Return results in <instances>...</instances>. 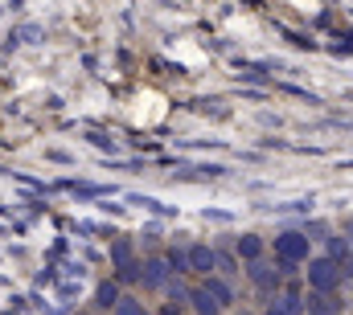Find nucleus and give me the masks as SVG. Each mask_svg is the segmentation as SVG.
I'll list each match as a JSON object with an SVG mask.
<instances>
[{
  "label": "nucleus",
  "mask_w": 353,
  "mask_h": 315,
  "mask_svg": "<svg viewBox=\"0 0 353 315\" xmlns=\"http://www.w3.org/2000/svg\"><path fill=\"white\" fill-rule=\"evenodd\" d=\"M345 279L353 283V250H350V258H345Z\"/></svg>",
  "instance_id": "20"
},
{
  "label": "nucleus",
  "mask_w": 353,
  "mask_h": 315,
  "mask_svg": "<svg viewBox=\"0 0 353 315\" xmlns=\"http://www.w3.org/2000/svg\"><path fill=\"white\" fill-rule=\"evenodd\" d=\"M205 287H210V295L222 303V312H226V307H234V287L226 283V274H205Z\"/></svg>",
  "instance_id": "11"
},
{
  "label": "nucleus",
  "mask_w": 353,
  "mask_h": 315,
  "mask_svg": "<svg viewBox=\"0 0 353 315\" xmlns=\"http://www.w3.org/2000/svg\"><path fill=\"white\" fill-rule=\"evenodd\" d=\"M123 299V291H119V279H103L99 287H94V307L99 312H115V303Z\"/></svg>",
  "instance_id": "9"
},
{
  "label": "nucleus",
  "mask_w": 353,
  "mask_h": 315,
  "mask_svg": "<svg viewBox=\"0 0 353 315\" xmlns=\"http://www.w3.org/2000/svg\"><path fill=\"white\" fill-rule=\"evenodd\" d=\"M263 315H304V299H300L296 283L283 287V295H271V303L263 307Z\"/></svg>",
  "instance_id": "7"
},
{
  "label": "nucleus",
  "mask_w": 353,
  "mask_h": 315,
  "mask_svg": "<svg viewBox=\"0 0 353 315\" xmlns=\"http://www.w3.org/2000/svg\"><path fill=\"white\" fill-rule=\"evenodd\" d=\"M17 37H21V41H29V45H33V41H37V37H41V25H25V29H21V33H17Z\"/></svg>",
  "instance_id": "18"
},
{
  "label": "nucleus",
  "mask_w": 353,
  "mask_h": 315,
  "mask_svg": "<svg viewBox=\"0 0 353 315\" xmlns=\"http://www.w3.org/2000/svg\"><path fill=\"white\" fill-rule=\"evenodd\" d=\"M165 258H169V262H173V270L176 274H189V250H169V254H165Z\"/></svg>",
  "instance_id": "15"
},
{
  "label": "nucleus",
  "mask_w": 353,
  "mask_h": 315,
  "mask_svg": "<svg viewBox=\"0 0 353 315\" xmlns=\"http://www.w3.org/2000/svg\"><path fill=\"white\" fill-rule=\"evenodd\" d=\"M140 283H144V291H169V283H173V262L161 258V254L144 258V266H140Z\"/></svg>",
  "instance_id": "5"
},
{
  "label": "nucleus",
  "mask_w": 353,
  "mask_h": 315,
  "mask_svg": "<svg viewBox=\"0 0 353 315\" xmlns=\"http://www.w3.org/2000/svg\"><path fill=\"white\" fill-rule=\"evenodd\" d=\"M234 250H239L243 262H255V258H263V237L259 234H243L239 241H234Z\"/></svg>",
  "instance_id": "12"
},
{
  "label": "nucleus",
  "mask_w": 353,
  "mask_h": 315,
  "mask_svg": "<svg viewBox=\"0 0 353 315\" xmlns=\"http://www.w3.org/2000/svg\"><path fill=\"white\" fill-rule=\"evenodd\" d=\"M304 312L308 315H345V299L337 291H312L304 299Z\"/></svg>",
  "instance_id": "6"
},
{
  "label": "nucleus",
  "mask_w": 353,
  "mask_h": 315,
  "mask_svg": "<svg viewBox=\"0 0 353 315\" xmlns=\"http://www.w3.org/2000/svg\"><path fill=\"white\" fill-rule=\"evenodd\" d=\"M288 270H296V266H271V262H263V258H255V262H247V279H251V287L259 291V295H279V287H283V274Z\"/></svg>",
  "instance_id": "3"
},
{
  "label": "nucleus",
  "mask_w": 353,
  "mask_h": 315,
  "mask_svg": "<svg viewBox=\"0 0 353 315\" xmlns=\"http://www.w3.org/2000/svg\"><path fill=\"white\" fill-rule=\"evenodd\" d=\"M308 287L312 291H337L341 279H345V262L333 258V254H321V258H308Z\"/></svg>",
  "instance_id": "1"
},
{
  "label": "nucleus",
  "mask_w": 353,
  "mask_h": 315,
  "mask_svg": "<svg viewBox=\"0 0 353 315\" xmlns=\"http://www.w3.org/2000/svg\"><path fill=\"white\" fill-rule=\"evenodd\" d=\"M247 4H255V0H247Z\"/></svg>",
  "instance_id": "21"
},
{
  "label": "nucleus",
  "mask_w": 353,
  "mask_h": 315,
  "mask_svg": "<svg viewBox=\"0 0 353 315\" xmlns=\"http://www.w3.org/2000/svg\"><path fill=\"white\" fill-rule=\"evenodd\" d=\"M350 250H353V241L345 234L329 237V254H333V258H341V262H345V258H350Z\"/></svg>",
  "instance_id": "14"
},
{
  "label": "nucleus",
  "mask_w": 353,
  "mask_h": 315,
  "mask_svg": "<svg viewBox=\"0 0 353 315\" xmlns=\"http://www.w3.org/2000/svg\"><path fill=\"white\" fill-rule=\"evenodd\" d=\"M271 250H275V262H283V266H300V262H308L312 237L304 234V230H283V234H275Z\"/></svg>",
  "instance_id": "2"
},
{
  "label": "nucleus",
  "mask_w": 353,
  "mask_h": 315,
  "mask_svg": "<svg viewBox=\"0 0 353 315\" xmlns=\"http://www.w3.org/2000/svg\"><path fill=\"white\" fill-rule=\"evenodd\" d=\"M218 270H222L226 279H234V274H243V270H239V258H230V254H218Z\"/></svg>",
  "instance_id": "16"
},
{
  "label": "nucleus",
  "mask_w": 353,
  "mask_h": 315,
  "mask_svg": "<svg viewBox=\"0 0 353 315\" xmlns=\"http://www.w3.org/2000/svg\"><path fill=\"white\" fill-rule=\"evenodd\" d=\"M218 270V250L214 246H189V274H210Z\"/></svg>",
  "instance_id": "8"
},
{
  "label": "nucleus",
  "mask_w": 353,
  "mask_h": 315,
  "mask_svg": "<svg viewBox=\"0 0 353 315\" xmlns=\"http://www.w3.org/2000/svg\"><path fill=\"white\" fill-rule=\"evenodd\" d=\"M111 262H115V279L119 283H140V258H136V246L128 237H115L111 241Z\"/></svg>",
  "instance_id": "4"
},
{
  "label": "nucleus",
  "mask_w": 353,
  "mask_h": 315,
  "mask_svg": "<svg viewBox=\"0 0 353 315\" xmlns=\"http://www.w3.org/2000/svg\"><path fill=\"white\" fill-rule=\"evenodd\" d=\"M46 156H50V160H58V164H70V152H58V148H50Z\"/></svg>",
  "instance_id": "19"
},
{
  "label": "nucleus",
  "mask_w": 353,
  "mask_h": 315,
  "mask_svg": "<svg viewBox=\"0 0 353 315\" xmlns=\"http://www.w3.org/2000/svg\"><path fill=\"white\" fill-rule=\"evenodd\" d=\"M87 140L94 144V148H103V152H115V140H111V135H94V131H90Z\"/></svg>",
  "instance_id": "17"
},
{
  "label": "nucleus",
  "mask_w": 353,
  "mask_h": 315,
  "mask_svg": "<svg viewBox=\"0 0 353 315\" xmlns=\"http://www.w3.org/2000/svg\"><path fill=\"white\" fill-rule=\"evenodd\" d=\"M189 307L197 315H222V303L210 295V287L201 283V287H189Z\"/></svg>",
  "instance_id": "10"
},
{
  "label": "nucleus",
  "mask_w": 353,
  "mask_h": 315,
  "mask_svg": "<svg viewBox=\"0 0 353 315\" xmlns=\"http://www.w3.org/2000/svg\"><path fill=\"white\" fill-rule=\"evenodd\" d=\"M115 315H152L144 307V299H136V295H123L119 303H115Z\"/></svg>",
  "instance_id": "13"
}]
</instances>
